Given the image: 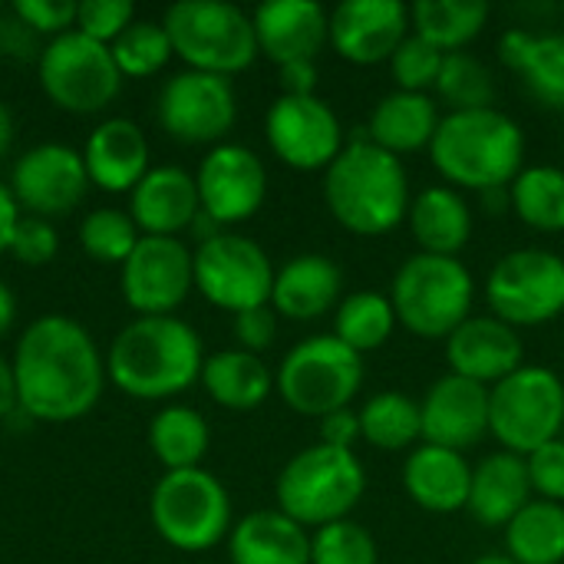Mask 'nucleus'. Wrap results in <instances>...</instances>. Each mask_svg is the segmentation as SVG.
I'll list each match as a JSON object with an SVG mask.
<instances>
[{
    "mask_svg": "<svg viewBox=\"0 0 564 564\" xmlns=\"http://www.w3.org/2000/svg\"><path fill=\"white\" fill-rule=\"evenodd\" d=\"M195 284V254L182 238L142 235L122 261V297L142 317L172 314Z\"/></svg>",
    "mask_w": 564,
    "mask_h": 564,
    "instance_id": "obj_16",
    "label": "nucleus"
},
{
    "mask_svg": "<svg viewBox=\"0 0 564 564\" xmlns=\"http://www.w3.org/2000/svg\"><path fill=\"white\" fill-rule=\"evenodd\" d=\"M10 10L26 20L36 33H66L76 23V3L73 0H13Z\"/></svg>",
    "mask_w": 564,
    "mask_h": 564,
    "instance_id": "obj_47",
    "label": "nucleus"
},
{
    "mask_svg": "<svg viewBox=\"0 0 564 564\" xmlns=\"http://www.w3.org/2000/svg\"><path fill=\"white\" fill-rule=\"evenodd\" d=\"M231 330H235V340H238L241 350L261 357V350H268L274 344V337H278V314H274L271 304L241 311V314H235Z\"/></svg>",
    "mask_w": 564,
    "mask_h": 564,
    "instance_id": "obj_48",
    "label": "nucleus"
},
{
    "mask_svg": "<svg viewBox=\"0 0 564 564\" xmlns=\"http://www.w3.org/2000/svg\"><path fill=\"white\" fill-rule=\"evenodd\" d=\"M162 26L188 69L231 76L258 56L251 13L228 0H178L165 10Z\"/></svg>",
    "mask_w": 564,
    "mask_h": 564,
    "instance_id": "obj_7",
    "label": "nucleus"
},
{
    "mask_svg": "<svg viewBox=\"0 0 564 564\" xmlns=\"http://www.w3.org/2000/svg\"><path fill=\"white\" fill-rule=\"evenodd\" d=\"M198 212H202V198H198L195 175H188L182 165L149 169L129 198V215L135 228H142L145 235L175 238L195 221Z\"/></svg>",
    "mask_w": 564,
    "mask_h": 564,
    "instance_id": "obj_25",
    "label": "nucleus"
},
{
    "mask_svg": "<svg viewBox=\"0 0 564 564\" xmlns=\"http://www.w3.org/2000/svg\"><path fill=\"white\" fill-rule=\"evenodd\" d=\"M360 416V440L383 453L413 449L423 443V420L420 403L400 390H380L367 397V403L357 410Z\"/></svg>",
    "mask_w": 564,
    "mask_h": 564,
    "instance_id": "obj_35",
    "label": "nucleus"
},
{
    "mask_svg": "<svg viewBox=\"0 0 564 564\" xmlns=\"http://www.w3.org/2000/svg\"><path fill=\"white\" fill-rule=\"evenodd\" d=\"M155 116L159 126L178 142H218L238 119V96L228 76L182 69L162 83Z\"/></svg>",
    "mask_w": 564,
    "mask_h": 564,
    "instance_id": "obj_14",
    "label": "nucleus"
},
{
    "mask_svg": "<svg viewBox=\"0 0 564 564\" xmlns=\"http://www.w3.org/2000/svg\"><path fill=\"white\" fill-rule=\"evenodd\" d=\"M525 466H529V482H532L535 499L564 506V436L525 456Z\"/></svg>",
    "mask_w": 564,
    "mask_h": 564,
    "instance_id": "obj_45",
    "label": "nucleus"
},
{
    "mask_svg": "<svg viewBox=\"0 0 564 564\" xmlns=\"http://www.w3.org/2000/svg\"><path fill=\"white\" fill-rule=\"evenodd\" d=\"M135 241H139L135 221H132V215H126L119 208H96L79 225V245L96 261L122 264L132 254Z\"/></svg>",
    "mask_w": 564,
    "mask_h": 564,
    "instance_id": "obj_41",
    "label": "nucleus"
},
{
    "mask_svg": "<svg viewBox=\"0 0 564 564\" xmlns=\"http://www.w3.org/2000/svg\"><path fill=\"white\" fill-rule=\"evenodd\" d=\"M344 301V271L334 258L307 251L274 271L271 307L288 321H317Z\"/></svg>",
    "mask_w": 564,
    "mask_h": 564,
    "instance_id": "obj_23",
    "label": "nucleus"
},
{
    "mask_svg": "<svg viewBox=\"0 0 564 564\" xmlns=\"http://www.w3.org/2000/svg\"><path fill=\"white\" fill-rule=\"evenodd\" d=\"M317 443H327V446H337V449H354V443L360 440V416L354 406H344V410H334L321 420L317 426Z\"/></svg>",
    "mask_w": 564,
    "mask_h": 564,
    "instance_id": "obj_50",
    "label": "nucleus"
},
{
    "mask_svg": "<svg viewBox=\"0 0 564 564\" xmlns=\"http://www.w3.org/2000/svg\"><path fill=\"white\" fill-rule=\"evenodd\" d=\"M89 182L106 192H132L149 172V142L132 119H102L83 149Z\"/></svg>",
    "mask_w": 564,
    "mask_h": 564,
    "instance_id": "obj_26",
    "label": "nucleus"
},
{
    "mask_svg": "<svg viewBox=\"0 0 564 564\" xmlns=\"http://www.w3.org/2000/svg\"><path fill=\"white\" fill-rule=\"evenodd\" d=\"M10 145H13V116H10L7 102L0 99V159L10 152Z\"/></svg>",
    "mask_w": 564,
    "mask_h": 564,
    "instance_id": "obj_57",
    "label": "nucleus"
},
{
    "mask_svg": "<svg viewBox=\"0 0 564 564\" xmlns=\"http://www.w3.org/2000/svg\"><path fill=\"white\" fill-rule=\"evenodd\" d=\"M17 403L30 420L69 423L102 397V357L83 324L43 314L26 324L13 354Z\"/></svg>",
    "mask_w": 564,
    "mask_h": 564,
    "instance_id": "obj_1",
    "label": "nucleus"
},
{
    "mask_svg": "<svg viewBox=\"0 0 564 564\" xmlns=\"http://www.w3.org/2000/svg\"><path fill=\"white\" fill-rule=\"evenodd\" d=\"M562 436H564V430H562Z\"/></svg>",
    "mask_w": 564,
    "mask_h": 564,
    "instance_id": "obj_59",
    "label": "nucleus"
},
{
    "mask_svg": "<svg viewBox=\"0 0 564 564\" xmlns=\"http://www.w3.org/2000/svg\"><path fill=\"white\" fill-rule=\"evenodd\" d=\"M208 443H212L208 423L192 406L172 403V406L159 410L149 423V446H152L155 459L165 466V473L198 469V463L208 453Z\"/></svg>",
    "mask_w": 564,
    "mask_h": 564,
    "instance_id": "obj_36",
    "label": "nucleus"
},
{
    "mask_svg": "<svg viewBox=\"0 0 564 564\" xmlns=\"http://www.w3.org/2000/svg\"><path fill=\"white\" fill-rule=\"evenodd\" d=\"M109 50H112V59H116L122 76H152L175 53L165 26L155 23V20H132L109 43Z\"/></svg>",
    "mask_w": 564,
    "mask_h": 564,
    "instance_id": "obj_40",
    "label": "nucleus"
},
{
    "mask_svg": "<svg viewBox=\"0 0 564 564\" xmlns=\"http://www.w3.org/2000/svg\"><path fill=\"white\" fill-rule=\"evenodd\" d=\"M446 367L456 377H466L482 387H496L525 367V344L516 327L492 314H473L446 340Z\"/></svg>",
    "mask_w": 564,
    "mask_h": 564,
    "instance_id": "obj_21",
    "label": "nucleus"
},
{
    "mask_svg": "<svg viewBox=\"0 0 564 564\" xmlns=\"http://www.w3.org/2000/svg\"><path fill=\"white\" fill-rule=\"evenodd\" d=\"M17 221H20V205L13 198V192L7 185H0V254L10 251V238H13Z\"/></svg>",
    "mask_w": 564,
    "mask_h": 564,
    "instance_id": "obj_52",
    "label": "nucleus"
},
{
    "mask_svg": "<svg viewBox=\"0 0 564 564\" xmlns=\"http://www.w3.org/2000/svg\"><path fill=\"white\" fill-rule=\"evenodd\" d=\"M489 3L482 0H420L410 7V26L416 36L443 53L466 50L486 26Z\"/></svg>",
    "mask_w": 564,
    "mask_h": 564,
    "instance_id": "obj_34",
    "label": "nucleus"
},
{
    "mask_svg": "<svg viewBox=\"0 0 564 564\" xmlns=\"http://www.w3.org/2000/svg\"><path fill=\"white\" fill-rule=\"evenodd\" d=\"M440 106L430 93H403L393 89L383 99L373 102L367 116V139L380 145L383 152L403 159L410 152L430 149L436 129H440Z\"/></svg>",
    "mask_w": 564,
    "mask_h": 564,
    "instance_id": "obj_28",
    "label": "nucleus"
},
{
    "mask_svg": "<svg viewBox=\"0 0 564 564\" xmlns=\"http://www.w3.org/2000/svg\"><path fill=\"white\" fill-rule=\"evenodd\" d=\"M443 59H446L443 50H436L423 36L410 33L397 46V53L390 56V73H393L397 89H403V93H430V89H436Z\"/></svg>",
    "mask_w": 564,
    "mask_h": 564,
    "instance_id": "obj_43",
    "label": "nucleus"
},
{
    "mask_svg": "<svg viewBox=\"0 0 564 564\" xmlns=\"http://www.w3.org/2000/svg\"><path fill=\"white\" fill-rule=\"evenodd\" d=\"M473 466L463 453L420 443L403 463L406 496L430 516H453L469 506Z\"/></svg>",
    "mask_w": 564,
    "mask_h": 564,
    "instance_id": "obj_24",
    "label": "nucleus"
},
{
    "mask_svg": "<svg viewBox=\"0 0 564 564\" xmlns=\"http://www.w3.org/2000/svg\"><path fill=\"white\" fill-rule=\"evenodd\" d=\"M13 410H20V403H17V373H13V364L0 357V416H10Z\"/></svg>",
    "mask_w": 564,
    "mask_h": 564,
    "instance_id": "obj_53",
    "label": "nucleus"
},
{
    "mask_svg": "<svg viewBox=\"0 0 564 564\" xmlns=\"http://www.w3.org/2000/svg\"><path fill=\"white\" fill-rule=\"evenodd\" d=\"M430 159L453 188L479 195L509 188L525 169V132L496 106L446 112L430 142Z\"/></svg>",
    "mask_w": 564,
    "mask_h": 564,
    "instance_id": "obj_3",
    "label": "nucleus"
},
{
    "mask_svg": "<svg viewBox=\"0 0 564 564\" xmlns=\"http://www.w3.org/2000/svg\"><path fill=\"white\" fill-rule=\"evenodd\" d=\"M13 317H17V301H13V294H10V288L0 281V337L10 330V324H13Z\"/></svg>",
    "mask_w": 564,
    "mask_h": 564,
    "instance_id": "obj_55",
    "label": "nucleus"
},
{
    "mask_svg": "<svg viewBox=\"0 0 564 564\" xmlns=\"http://www.w3.org/2000/svg\"><path fill=\"white\" fill-rule=\"evenodd\" d=\"M562 13H564V7H562Z\"/></svg>",
    "mask_w": 564,
    "mask_h": 564,
    "instance_id": "obj_60",
    "label": "nucleus"
},
{
    "mask_svg": "<svg viewBox=\"0 0 564 564\" xmlns=\"http://www.w3.org/2000/svg\"><path fill=\"white\" fill-rule=\"evenodd\" d=\"M188 231H192V235L198 238V245H202V241H212V238H218V235L225 231V225H218V221H215L208 212H198V215H195V221L188 225Z\"/></svg>",
    "mask_w": 564,
    "mask_h": 564,
    "instance_id": "obj_54",
    "label": "nucleus"
},
{
    "mask_svg": "<svg viewBox=\"0 0 564 564\" xmlns=\"http://www.w3.org/2000/svg\"><path fill=\"white\" fill-rule=\"evenodd\" d=\"M264 135L271 152L297 169L317 172L344 152V126L327 99L314 96H278L264 116Z\"/></svg>",
    "mask_w": 564,
    "mask_h": 564,
    "instance_id": "obj_15",
    "label": "nucleus"
},
{
    "mask_svg": "<svg viewBox=\"0 0 564 564\" xmlns=\"http://www.w3.org/2000/svg\"><path fill=\"white\" fill-rule=\"evenodd\" d=\"M231 564H311V535L278 509H258L228 532Z\"/></svg>",
    "mask_w": 564,
    "mask_h": 564,
    "instance_id": "obj_30",
    "label": "nucleus"
},
{
    "mask_svg": "<svg viewBox=\"0 0 564 564\" xmlns=\"http://www.w3.org/2000/svg\"><path fill=\"white\" fill-rule=\"evenodd\" d=\"M274 387L294 413L324 420L327 413L350 406L360 393L364 357L334 334H314L284 354Z\"/></svg>",
    "mask_w": 564,
    "mask_h": 564,
    "instance_id": "obj_8",
    "label": "nucleus"
},
{
    "mask_svg": "<svg viewBox=\"0 0 564 564\" xmlns=\"http://www.w3.org/2000/svg\"><path fill=\"white\" fill-rule=\"evenodd\" d=\"M43 93L66 112H99L122 86V73L109 43H99L79 30L53 36L36 63Z\"/></svg>",
    "mask_w": 564,
    "mask_h": 564,
    "instance_id": "obj_12",
    "label": "nucleus"
},
{
    "mask_svg": "<svg viewBox=\"0 0 564 564\" xmlns=\"http://www.w3.org/2000/svg\"><path fill=\"white\" fill-rule=\"evenodd\" d=\"M278 69H281L284 96H314V89H317V59H297V63H284Z\"/></svg>",
    "mask_w": 564,
    "mask_h": 564,
    "instance_id": "obj_51",
    "label": "nucleus"
},
{
    "mask_svg": "<svg viewBox=\"0 0 564 564\" xmlns=\"http://www.w3.org/2000/svg\"><path fill=\"white\" fill-rule=\"evenodd\" d=\"M40 53H43L40 33L26 20H20L13 10H3L0 13V56L3 59H36L40 63Z\"/></svg>",
    "mask_w": 564,
    "mask_h": 564,
    "instance_id": "obj_49",
    "label": "nucleus"
},
{
    "mask_svg": "<svg viewBox=\"0 0 564 564\" xmlns=\"http://www.w3.org/2000/svg\"><path fill=\"white\" fill-rule=\"evenodd\" d=\"M202 337L182 317H135L126 324L106 357L109 380L135 400H162L202 380Z\"/></svg>",
    "mask_w": 564,
    "mask_h": 564,
    "instance_id": "obj_4",
    "label": "nucleus"
},
{
    "mask_svg": "<svg viewBox=\"0 0 564 564\" xmlns=\"http://www.w3.org/2000/svg\"><path fill=\"white\" fill-rule=\"evenodd\" d=\"M406 225L420 251L459 258L473 238V208L466 195L453 185H426L413 195Z\"/></svg>",
    "mask_w": 564,
    "mask_h": 564,
    "instance_id": "obj_29",
    "label": "nucleus"
},
{
    "mask_svg": "<svg viewBox=\"0 0 564 564\" xmlns=\"http://www.w3.org/2000/svg\"><path fill=\"white\" fill-rule=\"evenodd\" d=\"M202 383H205L208 397L218 406H225V410H254L271 397L274 373L258 354L231 347V350H218V354L205 357Z\"/></svg>",
    "mask_w": 564,
    "mask_h": 564,
    "instance_id": "obj_32",
    "label": "nucleus"
},
{
    "mask_svg": "<svg viewBox=\"0 0 564 564\" xmlns=\"http://www.w3.org/2000/svg\"><path fill=\"white\" fill-rule=\"evenodd\" d=\"M324 202L340 228L360 238L390 235L406 221L410 212V175L403 159L383 152L360 135L324 172Z\"/></svg>",
    "mask_w": 564,
    "mask_h": 564,
    "instance_id": "obj_2",
    "label": "nucleus"
},
{
    "mask_svg": "<svg viewBox=\"0 0 564 564\" xmlns=\"http://www.w3.org/2000/svg\"><path fill=\"white\" fill-rule=\"evenodd\" d=\"M436 96L443 102H449V112L489 109V106H496V76L479 56H473L466 50L446 53L440 79H436Z\"/></svg>",
    "mask_w": 564,
    "mask_h": 564,
    "instance_id": "obj_39",
    "label": "nucleus"
},
{
    "mask_svg": "<svg viewBox=\"0 0 564 564\" xmlns=\"http://www.w3.org/2000/svg\"><path fill=\"white\" fill-rule=\"evenodd\" d=\"M132 13L135 10L129 0H83L76 3V30L99 43H109L132 23Z\"/></svg>",
    "mask_w": 564,
    "mask_h": 564,
    "instance_id": "obj_44",
    "label": "nucleus"
},
{
    "mask_svg": "<svg viewBox=\"0 0 564 564\" xmlns=\"http://www.w3.org/2000/svg\"><path fill=\"white\" fill-rule=\"evenodd\" d=\"M535 499L529 482L525 456L516 453H489L479 466H473L469 506L466 512L486 529H506L529 502Z\"/></svg>",
    "mask_w": 564,
    "mask_h": 564,
    "instance_id": "obj_27",
    "label": "nucleus"
},
{
    "mask_svg": "<svg viewBox=\"0 0 564 564\" xmlns=\"http://www.w3.org/2000/svg\"><path fill=\"white\" fill-rule=\"evenodd\" d=\"M410 33V10L400 0H344L330 10V46L357 66L390 63Z\"/></svg>",
    "mask_w": 564,
    "mask_h": 564,
    "instance_id": "obj_20",
    "label": "nucleus"
},
{
    "mask_svg": "<svg viewBox=\"0 0 564 564\" xmlns=\"http://www.w3.org/2000/svg\"><path fill=\"white\" fill-rule=\"evenodd\" d=\"M155 532L178 552H208L231 532V499L208 469L165 473L149 499Z\"/></svg>",
    "mask_w": 564,
    "mask_h": 564,
    "instance_id": "obj_10",
    "label": "nucleus"
},
{
    "mask_svg": "<svg viewBox=\"0 0 564 564\" xmlns=\"http://www.w3.org/2000/svg\"><path fill=\"white\" fill-rule=\"evenodd\" d=\"M397 330V311L390 304V294L380 291H354L337 304L334 314V337L357 350L360 357L370 350H380Z\"/></svg>",
    "mask_w": 564,
    "mask_h": 564,
    "instance_id": "obj_37",
    "label": "nucleus"
},
{
    "mask_svg": "<svg viewBox=\"0 0 564 564\" xmlns=\"http://www.w3.org/2000/svg\"><path fill=\"white\" fill-rule=\"evenodd\" d=\"M423 443L456 449L479 446L489 436V387L473 383L456 373H443L433 380L420 400Z\"/></svg>",
    "mask_w": 564,
    "mask_h": 564,
    "instance_id": "obj_19",
    "label": "nucleus"
},
{
    "mask_svg": "<svg viewBox=\"0 0 564 564\" xmlns=\"http://www.w3.org/2000/svg\"><path fill=\"white\" fill-rule=\"evenodd\" d=\"M489 314L509 327H542L564 314V258L549 248H516L486 278Z\"/></svg>",
    "mask_w": 564,
    "mask_h": 564,
    "instance_id": "obj_11",
    "label": "nucleus"
},
{
    "mask_svg": "<svg viewBox=\"0 0 564 564\" xmlns=\"http://www.w3.org/2000/svg\"><path fill=\"white\" fill-rule=\"evenodd\" d=\"M89 188V172L83 152L63 142H40L26 149L10 175V192L17 205L30 208L36 218H53L73 212Z\"/></svg>",
    "mask_w": 564,
    "mask_h": 564,
    "instance_id": "obj_18",
    "label": "nucleus"
},
{
    "mask_svg": "<svg viewBox=\"0 0 564 564\" xmlns=\"http://www.w3.org/2000/svg\"><path fill=\"white\" fill-rule=\"evenodd\" d=\"M499 59L522 76L525 89L549 109H564V33L506 30Z\"/></svg>",
    "mask_w": 564,
    "mask_h": 564,
    "instance_id": "obj_31",
    "label": "nucleus"
},
{
    "mask_svg": "<svg viewBox=\"0 0 564 564\" xmlns=\"http://www.w3.org/2000/svg\"><path fill=\"white\" fill-rule=\"evenodd\" d=\"M195 288L208 304L231 314L264 307L274 291V264L258 241L221 231L195 248Z\"/></svg>",
    "mask_w": 564,
    "mask_h": 564,
    "instance_id": "obj_13",
    "label": "nucleus"
},
{
    "mask_svg": "<svg viewBox=\"0 0 564 564\" xmlns=\"http://www.w3.org/2000/svg\"><path fill=\"white\" fill-rule=\"evenodd\" d=\"M482 208H489V215H502L506 208H512L509 188H492V192H482Z\"/></svg>",
    "mask_w": 564,
    "mask_h": 564,
    "instance_id": "obj_56",
    "label": "nucleus"
},
{
    "mask_svg": "<svg viewBox=\"0 0 564 564\" xmlns=\"http://www.w3.org/2000/svg\"><path fill=\"white\" fill-rule=\"evenodd\" d=\"M512 212L535 231H564V169L558 165H525L509 185Z\"/></svg>",
    "mask_w": 564,
    "mask_h": 564,
    "instance_id": "obj_38",
    "label": "nucleus"
},
{
    "mask_svg": "<svg viewBox=\"0 0 564 564\" xmlns=\"http://www.w3.org/2000/svg\"><path fill=\"white\" fill-rule=\"evenodd\" d=\"M466 564H516L506 552H489V555H479V558H473V562Z\"/></svg>",
    "mask_w": 564,
    "mask_h": 564,
    "instance_id": "obj_58",
    "label": "nucleus"
},
{
    "mask_svg": "<svg viewBox=\"0 0 564 564\" xmlns=\"http://www.w3.org/2000/svg\"><path fill=\"white\" fill-rule=\"evenodd\" d=\"M564 430V380L542 364H525L489 390V436L516 456H532Z\"/></svg>",
    "mask_w": 564,
    "mask_h": 564,
    "instance_id": "obj_9",
    "label": "nucleus"
},
{
    "mask_svg": "<svg viewBox=\"0 0 564 564\" xmlns=\"http://www.w3.org/2000/svg\"><path fill=\"white\" fill-rule=\"evenodd\" d=\"M258 53L271 63L317 59L324 43H330V13L317 0H268L254 13Z\"/></svg>",
    "mask_w": 564,
    "mask_h": 564,
    "instance_id": "obj_22",
    "label": "nucleus"
},
{
    "mask_svg": "<svg viewBox=\"0 0 564 564\" xmlns=\"http://www.w3.org/2000/svg\"><path fill=\"white\" fill-rule=\"evenodd\" d=\"M390 304L397 324L423 340H446L473 317L476 278L459 258L416 251L400 261L390 281Z\"/></svg>",
    "mask_w": 564,
    "mask_h": 564,
    "instance_id": "obj_6",
    "label": "nucleus"
},
{
    "mask_svg": "<svg viewBox=\"0 0 564 564\" xmlns=\"http://www.w3.org/2000/svg\"><path fill=\"white\" fill-rule=\"evenodd\" d=\"M311 564H380V545L367 525L340 519L311 535Z\"/></svg>",
    "mask_w": 564,
    "mask_h": 564,
    "instance_id": "obj_42",
    "label": "nucleus"
},
{
    "mask_svg": "<svg viewBox=\"0 0 564 564\" xmlns=\"http://www.w3.org/2000/svg\"><path fill=\"white\" fill-rule=\"evenodd\" d=\"M367 492V469L354 449L314 443L294 453L274 482L278 512L304 529H324L350 519Z\"/></svg>",
    "mask_w": 564,
    "mask_h": 564,
    "instance_id": "obj_5",
    "label": "nucleus"
},
{
    "mask_svg": "<svg viewBox=\"0 0 564 564\" xmlns=\"http://www.w3.org/2000/svg\"><path fill=\"white\" fill-rule=\"evenodd\" d=\"M59 248V238H56V228L50 225V218H36V215H26L17 221L13 228V238H10V254L30 268L36 264H46L53 261Z\"/></svg>",
    "mask_w": 564,
    "mask_h": 564,
    "instance_id": "obj_46",
    "label": "nucleus"
},
{
    "mask_svg": "<svg viewBox=\"0 0 564 564\" xmlns=\"http://www.w3.org/2000/svg\"><path fill=\"white\" fill-rule=\"evenodd\" d=\"M506 555L516 564L564 562V506L532 499L506 529Z\"/></svg>",
    "mask_w": 564,
    "mask_h": 564,
    "instance_id": "obj_33",
    "label": "nucleus"
},
{
    "mask_svg": "<svg viewBox=\"0 0 564 564\" xmlns=\"http://www.w3.org/2000/svg\"><path fill=\"white\" fill-rule=\"evenodd\" d=\"M202 212L218 225L248 221L268 195V169L261 155L241 142H218L198 165L195 175Z\"/></svg>",
    "mask_w": 564,
    "mask_h": 564,
    "instance_id": "obj_17",
    "label": "nucleus"
},
{
    "mask_svg": "<svg viewBox=\"0 0 564 564\" xmlns=\"http://www.w3.org/2000/svg\"><path fill=\"white\" fill-rule=\"evenodd\" d=\"M562 258H564V254H562Z\"/></svg>",
    "mask_w": 564,
    "mask_h": 564,
    "instance_id": "obj_61",
    "label": "nucleus"
}]
</instances>
